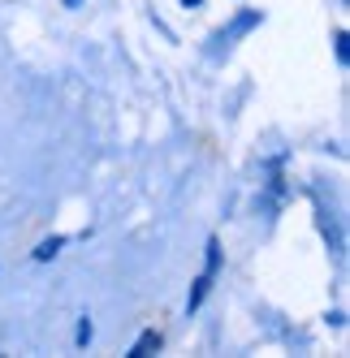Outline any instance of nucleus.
<instances>
[{"instance_id":"f257e3e1","label":"nucleus","mask_w":350,"mask_h":358,"mask_svg":"<svg viewBox=\"0 0 350 358\" xmlns=\"http://www.w3.org/2000/svg\"><path fill=\"white\" fill-rule=\"evenodd\" d=\"M216 268H220V242L208 238V259H204V272L195 276V289H190V298H186V311H199V306H204L212 280H216Z\"/></svg>"},{"instance_id":"f03ea898","label":"nucleus","mask_w":350,"mask_h":358,"mask_svg":"<svg viewBox=\"0 0 350 358\" xmlns=\"http://www.w3.org/2000/svg\"><path fill=\"white\" fill-rule=\"evenodd\" d=\"M160 341H164V337H160L156 328H147V332H139V341L130 345V358H147V354H156V350H160Z\"/></svg>"},{"instance_id":"7ed1b4c3","label":"nucleus","mask_w":350,"mask_h":358,"mask_svg":"<svg viewBox=\"0 0 350 358\" xmlns=\"http://www.w3.org/2000/svg\"><path fill=\"white\" fill-rule=\"evenodd\" d=\"M61 246H65V238H43V242L35 246V259H39V264H48V259H52V255H57Z\"/></svg>"},{"instance_id":"20e7f679","label":"nucleus","mask_w":350,"mask_h":358,"mask_svg":"<svg viewBox=\"0 0 350 358\" xmlns=\"http://www.w3.org/2000/svg\"><path fill=\"white\" fill-rule=\"evenodd\" d=\"M346 57H350V48H346V31H337V61L346 65Z\"/></svg>"},{"instance_id":"39448f33","label":"nucleus","mask_w":350,"mask_h":358,"mask_svg":"<svg viewBox=\"0 0 350 358\" xmlns=\"http://www.w3.org/2000/svg\"><path fill=\"white\" fill-rule=\"evenodd\" d=\"M87 341H91V320L83 315V324H78V345H87Z\"/></svg>"},{"instance_id":"423d86ee","label":"nucleus","mask_w":350,"mask_h":358,"mask_svg":"<svg viewBox=\"0 0 350 358\" xmlns=\"http://www.w3.org/2000/svg\"><path fill=\"white\" fill-rule=\"evenodd\" d=\"M182 5H186V9H190V5H199V0H182Z\"/></svg>"}]
</instances>
